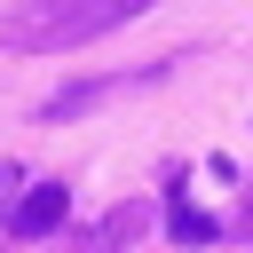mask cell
I'll list each match as a JSON object with an SVG mask.
<instances>
[{"label": "cell", "mask_w": 253, "mask_h": 253, "mask_svg": "<svg viewBox=\"0 0 253 253\" xmlns=\"http://www.w3.org/2000/svg\"><path fill=\"white\" fill-rule=\"evenodd\" d=\"M150 229V198H126V206H111L95 229H87V253H119V245H134Z\"/></svg>", "instance_id": "cell-4"}, {"label": "cell", "mask_w": 253, "mask_h": 253, "mask_svg": "<svg viewBox=\"0 0 253 253\" xmlns=\"http://www.w3.org/2000/svg\"><path fill=\"white\" fill-rule=\"evenodd\" d=\"M166 237H174V245H213V237H221V221H213V213H198V206L182 198V206L166 213Z\"/></svg>", "instance_id": "cell-5"}, {"label": "cell", "mask_w": 253, "mask_h": 253, "mask_svg": "<svg viewBox=\"0 0 253 253\" xmlns=\"http://www.w3.org/2000/svg\"><path fill=\"white\" fill-rule=\"evenodd\" d=\"M158 0H8L0 8V47L16 55H71L134 16H150Z\"/></svg>", "instance_id": "cell-1"}, {"label": "cell", "mask_w": 253, "mask_h": 253, "mask_svg": "<svg viewBox=\"0 0 253 253\" xmlns=\"http://www.w3.org/2000/svg\"><path fill=\"white\" fill-rule=\"evenodd\" d=\"M16 190H24V166H8V158H0V221H8V206H16Z\"/></svg>", "instance_id": "cell-6"}, {"label": "cell", "mask_w": 253, "mask_h": 253, "mask_svg": "<svg viewBox=\"0 0 253 253\" xmlns=\"http://www.w3.org/2000/svg\"><path fill=\"white\" fill-rule=\"evenodd\" d=\"M150 79H166V63H142L134 79H79V87L47 95V103H40V119H79L87 103H103V95H119V87H150Z\"/></svg>", "instance_id": "cell-3"}, {"label": "cell", "mask_w": 253, "mask_h": 253, "mask_svg": "<svg viewBox=\"0 0 253 253\" xmlns=\"http://www.w3.org/2000/svg\"><path fill=\"white\" fill-rule=\"evenodd\" d=\"M237 229H245V237H253V190H245V206H237Z\"/></svg>", "instance_id": "cell-7"}, {"label": "cell", "mask_w": 253, "mask_h": 253, "mask_svg": "<svg viewBox=\"0 0 253 253\" xmlns=\"http://www.w3.org/2000/svg\"><path fill=\"white\" fill-rule=\"evenodd\" d=\"M63 213H71V190H63V182H32V190L8 206V237H16V245H40L47 229H63Z\"/></svg>", "instance_id": "cell-2"}]
</instances>
